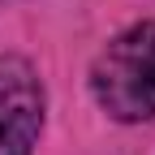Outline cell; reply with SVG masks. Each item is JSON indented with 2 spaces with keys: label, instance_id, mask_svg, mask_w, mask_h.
Here are the masks:
<instances>
[{
  "label": "cell",
  "instance_id": "2",
  "mask_svg": "<svg viewBox=\"0 0 155 155\" xmlns=\"http://www.w3.org/2000/svg\"><path fill=\"white\" fill-rule=\"evenodd\" d=\"M43 129V82L26 56L0 52V155H30Z\"/></svg>",
  "mask_w": 155,
  "mask_h": 155
},
{
  "label": "cell",
  "instance_id": "1",
  "mask_svg": "<svg viewBox=\"0 0 155 155\" xmlns=\"http://www.w3.org/2000/svg\"><path fill=\"white\" fill-rule=\"evenodd\" d=\"M91 91L116 121L155 116V22H138L95 56Z\"/></svg>",
  "mask_w": 155,
  "mask_h": 155
}]
</instances>
